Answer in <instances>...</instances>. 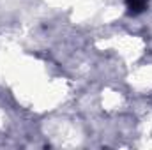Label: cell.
<instances>
[{"label":"cell","instance_id":"1","mask_svg":"<svg viewBox=\"0 0 152 150\" xmlns=\"http://www.w3.org/2000/svg\"><path fill=\"white\" fill-rule=\"evenodd\" d=\"M127 9H129V14L136 16L147 9V0H127Z\"/></svg>","mask_w":152,"mask_h":150}]
</instances>
